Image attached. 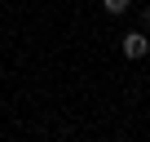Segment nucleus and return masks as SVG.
<instances>
[{"instance_id": "obj_1", "label": "nucleus", "mask_w": 150, "mask_h": 142, "mask_svg": "<svg viewBox=\"0 0 150 142\" xmlns=\"http://www.w3.org/2000/svg\"><path fill=\"white\" fill-rule=\"evenodd\" d=\"M119 49H124V58H146V53H150V36H146V31H128V36L119 40Z\"/></svg>"}, {"instance_id": "obj_2", "label": "nucleus", "mask_w": 150, "mask_h": 142, "mask_svg": "<svg viewBox=\"0 0 150 142\" xmlns=\"http://www.w3.org/2000/svg\"><path fill=\"white\" fill-rule=\"evenodd\" d=\"M128 5H132V0H102V9H106V14H115V18H119V14H128Z\"/></svg>"}, {"instance_id": "obj_3", "label": "nucleus", "mask_w": 150, "mask_h": 142, "mask_svg": "<svg viewBox=\"0 0 150 142\" xmlns=\"http://www.w3.org/2000/svg\"><path fill=\"white\" fill-rule=\"evenodd\" d=\"M146 31H150V9H146Z\"/></svg>"}]
</instances>
